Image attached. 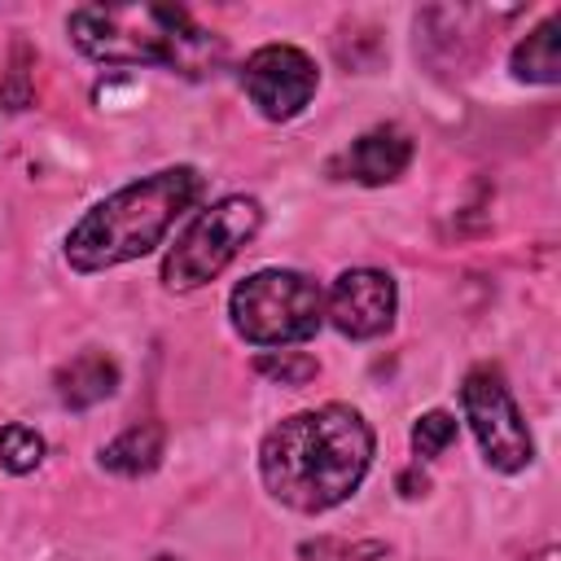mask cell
Returning a JSON list of instances; mask_svg holds the SVG:
<instances>
[{
	"instance_id": "1",
	"label": "cell",
	"mask_w": 561,
	"mask_h": 561,
	"mask_svg": "<svg viewBox=\"0 0 561 561\" xmlns=\"http://www.w3.org/2000/svg\"><path fill=\"white\" fill-rule=\"evenodd\" d=\"M373 465V430L346 403H324L285 416L259 447V473L267 491L298 508L324 513L342 504Z\"/></svg>"
},
{
	"instance_id": "2",
	"label": "cell",
	"mask_w": 561,
	"mask_h": 561,
	"mask_svg": "<svg viewBox=\"0 0 561 561\" xmlns=\"http://www.w3.org/2000/svg\"><path fill=\"white\" fill-rule=\"evenodd\" d=\"M202 175L193 167H167L149 180H136L92 206L66 237V263L75 272H101L149 254L167 228L197 202Z\"/></svg>"
},
{
	"instance_id": "3",
	"label": "cell",
	"mask_w": 561,
	"mask_h": 561,
	"mask_svg": "<svg viewBox=\"0 0 561 561\" xmlns=\"http://www.w3.org/2000/svg\"><path fill=\"white\" fill-rule=\"evenodd\" d=\"M70 35L92 61L171 66L184 75L210 70L224 53L210 31L167 4H83L70 13Z\"/></svg>"
},
{
	"instance_id": "4",
	"label": "cell",
	"mask_w": 561,
	"mask_h": 561,
	"mask_svg": "<svg viewBox=\"0 0 561 561\" xmlns=\"http://www.w3.org/2000/svg\"><path fill=\"white\" fill-rule=\"evenodd\" d=\"M228 316L232 329L254 342V346H289V342H307L316 337L320 320H324V298L316 289V280H307L302 272H254L245 276L232 298H228Z\"/></svg>"
},
{
	"instance_id": "5",
	"label": "cell",
	"mask_w": 561,
	"mask_h": 561,
	"mask_svg": "<svg viewBox=\"0 0 561 561\" xmlns=\"http://www.w3.org/2000/svg\"><path fill=\"white\" fill-rule=\"evenodd\" d=\"M259 224H263V210L254 197H224L210 210H202L162 263L167 289H197L215 280L241 254V245L259 232Z\"/></svg>"
},
{
	"instance_id": "6",
	"label": "cell",
	"mask_w": 561,
	"mask_h": 561,
	"mask_svg": "<svg viewBox=\"0 0 561 561\" xmlns=\"http://www.w3.org/2000/svg\"><path fill=\"white\" fill-rule=\"evenodd\" d=\"M460 403H465V421L473 425L491 469L517 473L530 465V456H535L530 430H526V421H522V412H517V403H513V394L495 368H473L460 386Z\"/></svg>"
},
{
	"instance_id": "7",
	"label": "cell",
	"mask_w": 561,
	"mask_h": 561,
	"mask_svg": "<svg viewBox=\"0 0 561 561\" xmlns=\"http://www.w3.org/2000/svg\"><path fill=\"white\" fill-rule=\"evenodd\" d=\"M241 83H245L250 101H254L267 118L285 123V118H294V114L316 96L320 75H316V61H311L302 48H294V44H267V48H259V53L245 61Z\"/></svg>"
},
{
	"instance_id": "8",
	"label": "cell",
	"mask_w": 561,
	"mask_h": 561,
	"mask_svg": "<svg viewBox=\"0 0 561 561\" xmlns=\"http://www.w3.org/2000/svg\"><path fill=\"white\" fill-rule=\"evenodd\" d=\"M329 320L346 337H377L394 320V280L377 267H351L329 289Z\"/></svg>"
},
{
	"instance_id": "9",
	"label": "cell",
	"mask_w": 561,
	"mask_h": 561,
	"mask_svg": "<svg viewBox=\"0 0 561 561\" xmlns=\"http://www.w3.org/2000/svg\"><path fill=\"white\" fill-rule=\"evenodd\" d=\"M408 162H412V140L399 127H373L333 162V171H346L359 184H390L403 175Z\"/></svg>"
},
{
	"instance_id": "10",
	"label": "cell",
	"mask_w": 561,
	"mask_h": 561,
	"mask_svg": "<svg viewBox=\"0 0 561 561\" xmlns=\"http://www.w3.org/2000/svg\"><path fill=\"white\" fill-rule=\"evenodd\" d=\"M118 390V364L105 351H79L57 368V399L66 408H92Z\"/></svg>"
},
{
	"instance_id": "11",
	"label": "cell",
	"mask_w": 561,
	"mask_h": 561,
	"mask_svg": "<svg viewBox=\"0 0 561 561\" xmlns=\"http://www.w3.org/2000/svg\"><path fill=\"white\" fill-rule=\"evenodd\" d=\"M162 443H167V430L158 421H140V425L123 430L114 443H105L101 465L123 473V478H140L162 460Z\"/></svg>"
},
{
	"instance_id": "12",
	"label": "cell",
	"mask_w": 561,
	"mask_h": 561,
	"mask_svg": "<svg viewBox=\"0 0 561 561\" xmlns=\"http://www.w3.org/2000/svg\"><path fill=\"white\" fill-rule=\"evenodd\" d=\"M513 75L526 83H557L561 79V22L557 18H543L513 48Z\"/></svg>"
},
{
	"instance_id": "13",
	"label": "cell",
	"mask_w": 561,
	"mask_h": 561,
	"mask_svg": "<svg viewBox=\"0 0 561 561\" xmlns=\"http://www.w3.org/2000/svg\"><path fill=\"white\" fill-rule=\"evenodd\" d=\"M44 460V438L31 425H4L0 430V465L9 473H31Z\"/></svg>"
},
{
	"instance_id": "14",
	"label": "cell",
	"mask_w": 561,
	"mask_h": 561,
	"mask_svg": "<svg viewBox=\"0 0 561 561\" xmlns=\"http://www.w3.org/2000/svg\"><path fill=\"white\" fill-rule=\"evenodd\" d=\"M254 368L263 373V377H272V381H280V386H302V381H311L316 377V359L311 355H302V351H280V355H259L254 359Z\"/></svg>"
},
{
	"instance_id": "15",
	"label": "cell",
	"mask_w": 561,
	"mask_h": 561,
	"mask_svg": "<svg viewBox=\"0 0 561 561\" xmlns=\"http://www.w3.org/2000/svg\"><path fill=\"white\" fill-rule=\"evenodd\" d=\"M456 443V416L451 412H425L416 425H412V447L416 456H438Z\"/></svg>"
},
{
	"instance_id": "16",
	"label": "cell",
	"mask_w": 561,
	"mask_h": 561,
	"mask_svg": "<svg viewBox=\"0 0 561 561\" xmlns=\"http://www.w3.org/2000/svg\"><path fill=\"white\" fill-rule=\"evenodd\" d=\"M302 561H381V543H346V539H311L298 548Z\"/></svg>"
},
{
	"instance_id": "17",
	"label": "cell",
	"mask_w": 561,
	"mask_h": 561,
	"mask_svg": "<svg viewBox=\"0 0 561 561\" xmlns=\"http://www.w3.org/2000/svg\"><path fill=\"white\" fill-rule=\"evenodd\" d=\"M26 61H31V53L18 44V48H13V66H9V83L0 88V101H4L9 110H22V105L31 101V75H26Z\"/></svg>"
},
{
	"instance_id": "18",
	"label": "cell",
	"mask_w": 561,
	"mask_h": 561,
	"mask_svg": "<svg viewBox=\"0 0 561 561\" xmlns=\"http://www.w3.org/2000/svg\"><path fill=\"white\" fill-rule=\"evenodd\" d=\"M153 561H175V557H153Z\"/></svg>"
}]
</instances>
